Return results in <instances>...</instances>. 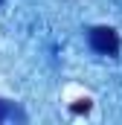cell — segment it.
<instances>
[{
  "instance_id": "obj_2",
  "label": "cell",
  "mask_w": 122,
  "mask_h": 125,
  "mask_svg": "<svg viewBox=\"0 0 122 125\" xmlns=\"http://www.w3.org/2000/svg\"><path fill=\"white\" fill-rule=\"evenodd\" d=\"M9 116H18V119H26V116H23V114H20L18 108H12L9 102H3V99H0V122H3V119H9Z\"/></svg>"
},
{
  "instance_id": "obj_3",
  "label": "cell",
  "mask_w": 122,
  "mask_h": 125,
  "mask_svg": "<svg viewBox=\"0 0 122 125\" xmlns=\"http://www.w3.org/2000/svg\"><path fill=\"white\" fill-rule=\"evenodd\" d=\"M90 99H79V102H76V105H70V111H73V114H87V111H90Z\"/></svg>"
},
{
  "instance_id": "obj_1",
  "label": "cell",
  "mask_w": 122,
  "mask_h": 125,
  "mask_svg": "<svg viewBox=\"0 0 122 125\" xmlns=\"http://www.w3.org/2000/svg\"><path fill=\"white\" fill-rule=\"evenodd\" d=\"M87 41H90L93 52H99V55H116L119 52V35L111 26H93L87 32Z\"/></svg>"
}]
</instances>
